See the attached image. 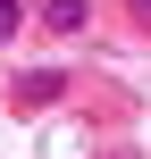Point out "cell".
Wrapping results in <instances>:
<instances>
[{
  "mask_svg": "<svg viewBox=\"0 0 151 159\" xmlns=\"http://www.w3.org/2000/svg\"><path fill=\"white\" fill-rule=\"evenodd\" d=\"M42 25H50V34H84V25H92V0H50Z\"/></svg>",
  "mask_w": 151,
  "mask_h": 159,
  "instance_id": "cell-1",
  "label": "cell"
},
{
  "mask_svg": "<svg viewBox=\"0 0 151 159\" xmlns=\"http://www.w3.org/2000/svg\"><path fill=\"white\" fill-rule=\"evenodd\" d=\"M17 25H25V0H0V42H8Z\"/></svg>",
  "mask_w": 151,
  "mask_h": 159,
  "instance_id": "cell-2",
  "label": "cell"
},
{
  "mask_svg": "<svg viewBox=\"0 0 151 159\" xmlns=\"http://www.w3.org/2000/svg\"><path fill=\"white\" fill-rule=\"evenodd\" d=\"M134 25H143V34H151V0H134Z\"/></svg>",
  "mask_w": 151,
  "mask_h": 159,
  "instance_id": "cell-3",
  "label": "cell"
}]
</instances>
